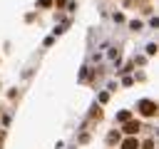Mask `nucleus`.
<instances>
[{"mask_svg":"<svg viewBox=\"0 0 159 149\" xmlns=\"http://www.w3.org/2000/svg\"><path fill=\"white\" fill-rule=\"evenodd\" d=\"M139 107H142V114H147V117H152V114L157 112V104H154V102H149V99H144Z\"/></svg>","mask_w":159,"mask_h":149,"instance_id":"1","label":"nucleus"},{"mask_svg":"<svg viewBox=\"0 0 159 149\" xmlns=\"http://www.w3.org/2000/svg\"><path fill=\"white\" fill-rule=\"evenodd\" d=\"M122 149H139V142H137V139H127V142L122 144Z\"/></svg>","mask_w":159,"mask_h":149,"instance_id":"2","label":"nucleus"},{"mask_svg":"<svg viewBox=\"0 0 159 149\" xmlns=\"http://www.w3.org/2000/svg\"><path fill=\"white\" fill-rule=\"evenodd\" d=\"M124 132H127V134H134V132H139V124H137V122H129V124L124 127Z\"/></svg>","mask_w":159,"mask_h":149,"instance_id":"3","label":"nucleus"}]
</instances>
